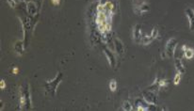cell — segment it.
<instances>
[{
	"label": "cell",
	"mask_w": 194,
	"mask_h": 111,
	"mask_svg": "<svg viewBox=\"0 0 194 111\" xmlns=\"http://www.w3.org/2000/svg\"><path fill=\"white\" fill-rule=\"evenodd\" d=\"M176 45H177V41L175 39H170L168 41L166 47H165V52H166L167 56H169V58L173 56L174 50L176 48Z\"/></svg>",
	"instance_id": "cell-1"
},
{
	"label": "cell",
	"mask_w": 194,
	"mask_h": 111,
	"mask_svg": "<svg viewBox=\"0 0 194 111\" xmlns=\"http://www.w3.org/2000/svg\"><path fill=\"white\" fill-rule=\"evenodd\" d=\"M185 13L189 21V29L191 31H194V11L190 8H187Z\"/></svg>",
	"instance_id": "cell-2"
},
{
	"label": "cell",
	"mask_w": 194,
	"mask_h": 111,
	"mask_svg": "<svg viewBox=\"0 0 194 111\" xmlns=\"http://www.w3.org/2000/svg\"><path fill=\"white\" fill-rule=\"evenodd\" d=\"M105 54H106L107 60H109V65L111 66V67H115L116 59H115V56H114V55L111 53V51H109V49L106 48V49H105Z\"/></svg>",
	"instance_id": "cell-3"
},
{
	"label": "cell",
	"mask_w": 194,
	"mask_h": 111,
	"mask_svg": "<svg viewBox=\"0 0 194 111\" xmlns=\"http://www.w3.org/2000/svg\"><path fill=\"white\" fill-rule=\"evenodd\" d=\"M144 100L149 104H155L157 103V96H155L154 92L149 91V92L144 93Z\"/></svg>",
	"instance_id": "cell-4"
},
{
	"label": "cell",
	"mask_w": 194,
	"mask_h": 111,
	"mask_svg": "<svg viewBox=\"0 0 194 111\" xmlns=\"http://www.w3.org/2000/svg\"><path fill=\"white\" fill-rule=\"evenodd\" d=\"M133 36L137 43H139V40L141 41V27L139 25H137L133 31Z\"/></svg>",
	"instance_id": "cell-5"
},
{
	"label": "cell",
	"mask_w": 194,
	"mask_h": 111,
	"mask_svg": "<svg viewBox=\"0 0 194 111\" xmlns=\"http://www.w3.org/2000/svg\"><path fill=\"white\" fill-rule=\"evenodd\" d=\"M183 51H184V56L187 59H191L194 56V50L191 48H187V47L184 45L182 47Z\"/></svg>",
	"instance_id": "cell-6"
},
{
	"label": "cell",
	"mask_w": 194,
	"mask_h": 111,
	"mask_svg": "<svg viewBox=\"0 0 194 111\" xmlns=\"http://www.w3.org/2000/svg\"><path fill=\"white\" fill-rule=\"evenodd\" d=\"M107 20V12H97V17H96V23L99 25L103 23L104 21Z\"/></svg>",
	"instance_id": "cell-7"
},
{
	"label": "cell",
	"mask_w": 194,
	"mask_h": 111,
	"mask_svg": "<svg viewBox=\"0 0 194 111\" xmlns=\"http://www.w3.org/2000/svg\"><path fill=\"white\" fill-rule=\"evenodd\" d=\"M175 68L177 70L178 72H181V74H184L185 72V67H184L183 62L181 61V59H175Z\"/></svg>",
	"instance_id": "cell-8"
},
{
	"label": "cell",
	"mask_w": 194,
	"mask_h": 111,
	"mask_svg": "<svg viewBox=\"0 0 194 111\" xmlns=\"http://www.w3.org/2000/svg\"><path fill=\"white\" fill-rule=\"evenodd\" d=\"M114 43H115L116 51L118 52V54H120V55H123V45L122 42H121V41L118 40V39H115Z\"/></svg>",
	"instance_id": "cell-9"
},
{
	"label": "cell",
	"mask_w": 194,
	"mask_h": 111,
	"mask_svg": "<svg viewBox=\"0 0 194 111\" xmlns=\"http://www.w3.org/2000/svg\"><path fill=\"white\" fill-rule=\"evenodd\" d=\"M107 21H104L103 23H101L98 25V30L100 31V32L102 33H105V32H107Z\"/></svg>",
	"instance_id": "cell-10"
},
{
	"label": "cell",
	"mask_w": 194,
	"mask_h": 111,
	"mask_svg": "<svg viewBox=\"0 0 194 111\" xmlns=\"http://www.w3.org/2000/svg\"><path fill=\"white\" fill-rule=\"evenodd\" d=\"M152 40H153V38H152V36H145V37H143L141 39V43L144 44V45H147V44H149L151 42H152Z\"/></svg>",
	"instance_id": "cell-11"
},
{
	"label": "cell",
	"mask_w": 194,
	"mask_h": 111,
	"mask_svg": "<svg viewBox=\"0 0 194 111\" xmlns=\"http://www.w3.org/2000/svg\"><path fill=\"white\" fill-rule=\"evenodd\" d=\"M109 88L111 91H115L116 88H117V82L116 80H114V79H112V80H110L109 82Z\"/></svg>",
	"instance_id": "cell-12"
},
{
	"label": "cell",
	"mask_w": 194,
	"mask_h": 111,
	"mask_svg": "<svg viewBox=\"0 0 194 111\" xmlns=\"http://www.w3.org/2000/svg\"><path fill=\"white\" fill-rule=\"evenodd\" d=\"M181 72H177V74H175V76H174V78H173V83H174V85H178L180 83V81H181Z\"/></svg>",
	"instance_id": "cell-13"
},
{
	"label": "cell",
	"mask_w": 194,
	"mask_h": 111,
	"mask_svg": "<svg viewBox=\"0 0 194 111\" xmlns=\"http://www.w3.org/2000/svg\"><path fill=\"white\" fill-rule=\"evenodd\" d=\"M105 6H106L107 12H111V11H114V6H113V4H112V3H111L110 1L107 2Z\"/></svg>",
	"instance_id": "cell-14"
},
{
	"label": "cell",
	"mask_w": 194,
	"mask_h": 111,
	"mask_svg": "<svg viewBox=\"0 0 194 111\" xmlns=\"http://www.w3.org/2000/svg\"><path fill=\"white\" fill-rule=\"evenodd\" d=\"M123 108L125 109V110L130 111V110H132V109H133V107H132L131 104H130L129 102H127V101H125V102H123Z\"/></svg>",
	"instance_id": "cell-15"
},
{
	"label": "cell",
	"mask_w": 194,
	"mask_h": 111,
	"mask_svg": "<svg viewBox=\"0 0 194 111\" xmlns=\"http://www.w3.org/2000/svg\"><path fill=\"white\" fill-rule=\"evenodd\" d=\"M97 12H107L106 6H105V5H101V4L98 5L97 6Z\"/></svg>",
	"instance_id": "cell-16"
},
{
	"label": "cell",
	"mask_w": 194,
	"mask_h": 111,
	"mask_svg": "<svg viewBox=\"0 0 194 111\" xmlns=\"http://www.w3.org/2000/svg\"><path fill=\"white\" fill-rule=\"evenodd\" d=\"M157 35H158V31H157V28L154 27V28H153V30H152L151 36H152V38H153V39H155V38L157 37Z\"/></svg>",
	"instance_id": "cell-17"
},
{
	"label": "cell",
	"mask_w": 194,
	"mask_h": 111,
	"mask_svg": "<svg viewBox=\"0 0 194 111\" xmlns=\"http://www.w3.org/2000/svg\"><path fill=\"white\" fill-rule=\"evenodd\" d=\"M148 9H149V7H148V5L144 4V5H142V6H141V12H143V11H147Z\"/></svg>",
	"instance_id": "cell-18"
},
{
	"label": "cell",
	"mask_w": 194,
	"mask_h": 111,
	"mask_svg": "<svg viewBox=\"0 0 194 111\" xmlns=\"http://www.w3.org/2000/svg\"><path fill=\"white\" fill-rule=\"evenodd\" d=\"M6 88V82H5V80H2L0 81V88H1V90H4V88Z\"/></svg>",
	"instance_id": "cell-19"
},
{
	"label": "cell",
	"mask_w": 194,
	"mask_h": 111,
	"mask_svg": "<svg viewBox=\"0 0 194 111\" xmlns=\"http://www.w3.org/2000/svg\"><path fill=\"white\" fill-rule=\"evenodd\" d=\"M20 104H21V106H25V97H24V96H22V97H21V99H20Z\"/></svg>",
	"instance_id": "cell-20"
},
{
	"label": "cell",
	"mask_w": 194,
	"mask_h": 111,
	"mask_svg": "<svg viewBox=\"0 0 194 111\" xmlns=\"http://www.w3.org/2000/svg\"><path fill=\"white\" fill-rule=\"evenodd\" d=\"M7 1H8V3H9V6H11V8H13L15 6V2L13 1V0H7Z\"/></svg>",
	"instance_id": "cell-21"
},
{
	"label": "cell",
	"mask_w": 194,
	"mask_h": 111,
	"mask_svg": "<svg viewBox=\"0 0 194 111\" xmlns=\"http://www.w3.org/2000/svg\"><path fill=\"white\" fill-rule=\"evenodd\" d=\"M158 85H159V87H164V86H166V81H165V80H160L159 83H158Z\"/></svg>",
	"instance_id": "cell-22"
},
{
	"label": "cell",
	"mask_w": 194,
	"mask_h": 111,
	"mask_svg": "<svg viewBox=\"0 0 194 111\" xmlns=\"http://www.w3.org/2000/svg\"><path fill=\"white\" fill-rule=\"evenodd\" d=\"M111 28H112V27H111V24L107 23V32H109V31H111Z\"/></svg>",
	"instance_id": "cell-23"
},
{
	"label": "cell",
	"mask_w": 194,
	"mask_h": 111,
	"mask_svg": "<svg viewBox=\"0 0 194 111\" xmlns=\"http://www.w3.org/2000/svg\"><path fill=\"white\" fill-rule=\"evenodd\" d=\"M18 71H19V69L17 67H14L13 70H12V72H13L14 74H18Z\"/></svg>",
	"instance_id": "cell-24"
},
{
	"label": "cell",
	"mask_w": 194,
	"mask_h": 111,
	"mask_svg": "<svg viewBox=\"0 0 194 111\" xmlns=\"http://www.w3.org/2000/svg\"><path fill=\"white\" fill-rule=\"evenodd\" d=\"M52 2H53L54 5H59L60 0H52Z\"/></svg>",
	"instance_id": "cell-25"
},
{
	"label": "cell",
	"mask_w": 194,
	"mask_h": 111,
	"mask_svg": "<svg viewBox=\"0 0 194 111\" xmlns=\"http://www.w3.org/2000/svg\"><path fill=\"white\" fill-rule=\"evenodd\" d=\"M109 2V0H100V4L101 5H106Z\"/></svg>",
	"instance_id": "cell-26"
}]
</instances>
